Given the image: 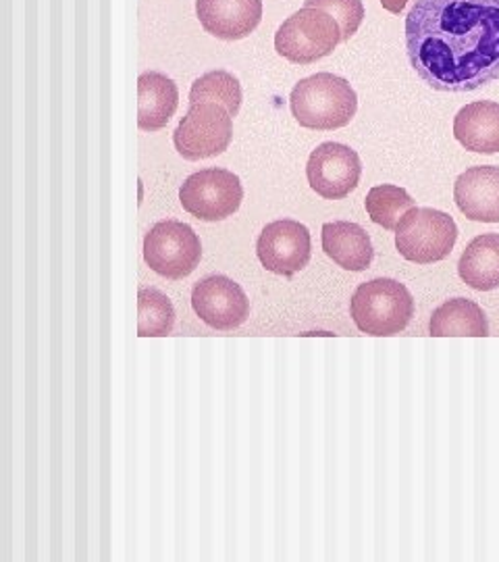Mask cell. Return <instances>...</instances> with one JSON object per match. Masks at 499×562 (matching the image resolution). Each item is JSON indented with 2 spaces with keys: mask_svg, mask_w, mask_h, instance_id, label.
I'll return each mask as SVG.
<instances>
[{
  "mask_svg": "<svg viewBox=\"0 0 499 562\" xmlns=\"http://www.w3.org/2000/svg\"><path fill=\"white\" fill-rule=\"evenodd\" d=\"M406 55L438 92H475L499 80V0H417Z\"/></svg>",
  "mask_w": 499,
  "mask_h": 562,
  "instance_id": "1",
  "label": "cell"
},
{
  "mask_svg": "<svg viewBox=\"0 0 499 562\" xmlns=\"http://www.w3.org/2000/svg\"><path fill=\"white\" fill-rule=\"evenodd\" d=\"M290 106L302 127L331 132L345 127L354 120L359 111V97L345 78L322 71L294 86Z\"/></svg>",
  "mask_w": 499,
  "mask_h": 562,
  "instance_id": "2",
  "label": "cell"
},
{
  "mask_svg": "<svg viewBox=\"0 0 499 562\" xmlns=\"http://www.w3.org/2000/svg\"><path fill=\"white\" fill-rule=\"evenodd\" d=\"M352 322L368 336H398L415 317V299L404 283L389 278L360 283L350 301Z\"/></svg>",
  "mask_w": 499,
  "mask_h": 562,
  "instance_id": "3",
  "label": "cell"
},
{
  "mask_svg": "<svg viewBox=\"0 0 499 562\" xmlns=\"http://www.w3.org/2000/svg\"><path fill=\"white\" fill-rule=\"evenodd\" d=\"M340 42L338 21L317 7H302L281 23L275 34V50L296 65H310L329 57Z\"/></svg>",
  "mask_w": 499,
  "mask_h": 562,
  "instance_id": "4",
  "label": "cell"
},
{
  "mask_svg": "<svg viewBox=\"0 0 499 562\" xmlns=\"http://www.w3.org/2000/svg\"><path fill=\"white\" fill-rule=\"evenodd\" d=\"M458 240V225L438 209H412L396 227V248L406 261L417 265L443 261Z\"/></svg>",
  "mask_w": 499,
  "mask_h": 562,
  "instance_id": "5",
  "label": "cell"
},
{
  "mask_svg": "<svg viewBox=\"0 0 499 562\" xmlns=\"http://www.w3.org/2000/svg\"><path fill=\"white\" fill-rule=\"evenodd\" d=\"M234 138V115L217 102L190 104V111L173 132V144L185 161H202L223 155Z\"/></svg>",
  "mask_w": 499,
  "mask_h": 562,
  "instance_id": "6",
  "label": "cell"
},
{
  "mask_svg": "<svg viewBox=\"0 0 499 562\" xmlns=\"http://www.w3.org/2000/svg\"><path fill=\"white\" fill-rule=\"evenodd\" d=\"M202 244L188 223L167 220L150 227L144 238V261L167 280H183L199 267Z\"/></svg>",
  "mask_w": 499,
  "mask_h": 562,
  "instance_id": "7",
  "label": "cell"
},
{
  "mask_svg": "<svg viewBox=\"0 0 499 562\" xmlns=\"http://www.w3.org/2000/svg\"><path fill=\"white\" fill-rule=\"evenodd\" d=\"M180 201L200 222H223L240 209L243 188L240 178L227 169H202L183 181Z\"/></svg>",
  "mask_w": 499,
  "mask_h": 562,
  "instance_id": "8",
  "label": "cell"
},
{
  "mask_svg": "<svg viewBox=\"0 0 499 562\" xmlns=\"http://www.w3.org/2000/svg\"><path fill=\"white\" fill-rule=\"evenodd\" d=\"M362 162L359 153L340 142H325L310 153L306 178L327 201H341L359 188Z\"/></svg>",
  "mask_w": 499,
  "mask_h": 562,
  "instance_id": "9",
  "label": "cell"
},
{
  "mask_svg": "<svg viewBox=\"0 0 499 562\" xmlns=\"http://www.w3.org/2000/svg\"><path fill=\"white\" fill-rule=\"evenodd\" d=\"M313 252L310 232L304 223L280 220L260 232L257 255L262 267L275 276L292 278L302 271Z\"/></svg>",
  "mask_w": 499,
  "mask_h": 562,
  "instance_id": "10",
  "label": "cell"
},
{
  "mask_svg": "<svg viewBox=\"0 0 499 562\" xmlns=\"http://www.w3.org/2000/svg\"><path fill=\"white\" fill-rule=\"evenodd\" d=\"M192 306L202 322L219 331H231L250 317V301L240 283L225 276L199 281L192 292Z\"/></svg>",
  "mask_w": 499,
  "mask_h": 562,
  "instance_id": "11",
  "label": "cell"
},
{
  "mask_svg": "<svg viewBox=\"0 0 499 562\" xmlns=\"http://www.w3.org/2000/svg\"><path fill=\"white\" fill-rule=\"evenodd\" d=\"M202 27L220 41L250 36L262 20V0H196Z\"/></svg>",
  "mask_w": 499,
  "mask_h": 562,
  "instance_id": "12",
  "label": "cell"
},
{
  "mask_svg": "<svg viewBox=\"0 0 499 562\" xmlns=\"http://www.w3.org/2000/svg\"><path fill=\"white\" fill-rule=\"evenodd\" d=\"M460 213L479 223H499V167H470L454 183Z\"/></svg>",
  "mask_w": 499,
  "mask_h": 562,
  "instance_id": "13",
  "label": "cell"
},
{
  "mask_svg": "<svg viewBox=\"0 0 499 562\" xmlns=\"http://www.w3.org/2000/svg\"><path fill=\"white\" fill-rule=\"evenodd\" d=\"M454 138L470 153L498 155L499 102L479 101L462 106L454 120Z\"/></svg>",
  "mask_w": 499,
  "mask_h": 562,
  "instance_id": "14",
  "label": "cell"
},
{
  "mask_svg": "<svg viewBox=\"0 0 499 562\" xmlns=\"http://www.w3.org/2000/svg\"><path fill=\"white\" fill-rule=\"evenodd\" d=\"M322 250L331 261L348 271H366L375 257L371 236L359 223L352 222L325 223Z\"/></svg>",
  "mask_w": 499,
  "mask_h": 562,
  "instance_id": "15",
  "label": "cell"
},
{
  "mask_svg": "<svg viewBox=\"0 0 499 562\" xmlns=\"http://www.w3.org/2000/svg\"><path fill=\"white\" fill-rule=\"evenodd\" d=\"M180 104L178 86L159 71H146L138 80V125L144 132H159L175 115Z\"/></svg>",
  "mask_w": 499,
  "mask_h": 562,
  "instance_id": "16",
  "label": "cell"
},
{
  "mask_svg": "<svg viewBox=\"0 0 499 562\" xmlns=\"http://www.w3.org/2000/svg\"><path fill=\"white\" fill-rule=\"evenodd\" d=\"M458 273L477 292L499 288V234H483L470 241L460 257Z\"/></svg>",
  "mask_w": 499,
  "mask_h": 562,
  "instance_id": "17",
  "label": "cell"
},
{
  "mask_svg": "<svg viewBox=\"0 0 499 562\" xmlns=\"http://www.w3.org/2000/svg\"><path fill=\"white\" fill-rule=\"evenodd\" d=\"M429 334L433 338H450V336L485 338L489 336V323L477 302L454 299V301L443 302L440 308L433 311Z\"/></svg>",
  "mask_w": 499,
  "mask_h": 562,
  "instance_id": "18",
  "label": "cell"
},
{
  "mask_svg": "<svg viewBox=\"0 0 499 562\" xmlns=\"http://www.w3.org/2000/svg\"><path fill=\"white\" fill-rule=\"evenodd\" d=\"M364 204H366V213L373 223H377L383 229H389V232L392 229L396 232V227L406 217V213L417 206L412 196L404 188L392 186V183L375 186L368 192Z\"/></svg>",
  "mask_w": 499,
  "mask_h": 562,
  "instance_id": "19",
  "label": "cell"
},
{
  "mask_svg": "<svg viewBox=\"0 0 499 562\" xmlns=\"http://www.w3.org/2000/svg\"><path fill=\"white\" fill-rule=\"evenodd\" d=\"M199 102H217L236 117L241 106L240 80L225 69H215L200 76L190 90V104Z\"/></svg>",
  "mask_w": 499,
  "mask_h": 562,
  "instance_id": "20",
  "label": "cell"
},
{
  "mask_svg": "<svg viewBox=\"0 0 499 562\" xmlns=\"http://www.w3.org/2000/svg\"><path fill=\"white\" fill-rule=\"evenodd\" d=\"M175 325V308L171 301L152 288H144L138 294V336L160 338L169 336Z\"/></svg>",
  "mask_w": 499,
  "mask_h": 562,
  "instance_id": "21",
  "label": "cell"
},
{
  "mask_svg": "<svg viewBox=\"0 0 499 562\" xmlns=\"http://www.w3.org/2000/svg\"><path fill=\"white\" fill-rule=\"evenodd\" d=\"M304 7L322 9L338 21L341 27V42H350L364 21L362 0H304Z\"/></svg>",
  "mask_w": 499,
  "mask_h": 562,
  "instance_id": "22",
  "label": "cell"
},
{
  "mask_svg": "<svg viewBox=\"0 0 499 562\" xmlns=\"http://www.w3.org/2000/svg\"><path fill=\"white\" fill-rule=\"evenodd\" d=\"M381 7L394 15H399L404 11V7L408 4V0H379Z\"/></svg>",
  "mask_w": 499,
  "mask_h": 562,
  "instance_id": "23",
  "label": "cell"
}]
</instances>
